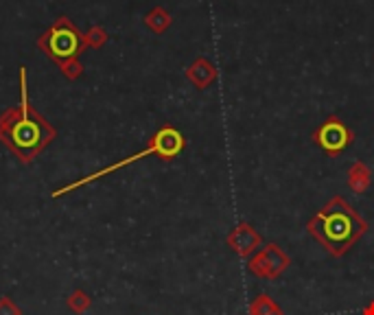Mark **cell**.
Listing matches in <instances>:
<instances>
[{
	"label": "cell",
	"mask_w": 374,
	"mask_h": 315,
	"mask_svg": "<svg viewBox=\"0 0 374 315\" xmlns=\"http://www.w3.org/2000/svg\"><path fill=\"white\" fill-rule=\"evenodd\" d=\"M57 138V129L35 110L29 99L27 68H20V101L0 114V142L22 164H29Z\"/></svg>",
	"instance_id": "obj_1"
},
{
	"label": "cell",
	"mask_w": 374,
	"mask_h": 315,
	"mask_svg": "<svg viewBox=\"0 0 374 315\" xmlns=\"http://www.w3.org/2000/svg\"><path fill=\"white\" fill-rule=\"evenodd\" d=\"M368 221L361 217L342 195H335L311 217L307 232L327 250L331 257L340 259L357 246L368 232Z\"/></svg>",
	"instance_id": "obj_2"
},
{
	"label": "cell",
	"mask_w": 374,
	"mask_h": 315,
	"mask_svg": "<svg viewBox=\"0 0 374 315\" xmlns=\"http://www.w3.org/2000/svg\"><path fill=\"white\" fill-rule=\"evenodd\" d=\"M38 48L51 62H55L62 68L68 62L79 59V55L88 46H86V35L77 29V24L68 16H62L51 24V29H46L38 38Z\"/></svg>",
	"instance_id": "obj_3"
},
{
	"label": "cell",
	"mask_w": 374,
	"mask_h": 315,
	"mask_svg": "<svg viewBox=\"0 0 374 315\" xmlns=\"http://www.w3.org/2000/svg\"><path fill=\"white\" fill-rule=\"evenodd\" d=\"M289 265H292V257L278 243H267L256 254H252L248 261V270L256 278L276 281V278H280L289 270Z\"/></svg>",
	"instance_id": "obj_4"
},
{
	"label": "cell",
	"mask_w": 374,
	"mask_h": 315,
	"mask_svg": "<svg viewBox=\"0 0 374 315\" xmlns=\"http://www.w3.org/2000/svg\"><path fill=\"white\" fill-rule=\"evenodd\" d=\"M353 140H355V131L337 116H329L313 131V142H316L320 149L327 151L331 158H337L346 147H351Z\"/></svg>",
	"instance_id": "obj_5"
},
{
	"label": "cell",
	"mask_w": 374,
	"mask_h": 315,
	"mask_svg": "<svg viewBox=\"0 0 374 315\" xmlns=\"http://www.w3.org/2000/svg\"><path fill=\"white\" fill-rule=\"evenodd\" d=\"M226 243H228V248H230L236 254V257L250 259L252 254H256L263 248V237L256 232V228L252 226V224L241 221V224H236L230 230V235H228Z\"/></svg>",
	"instance_id": "obj_6"
},
{
	"label": "cell",
	"mask_w": 374,
	"mask_h": 315,
	"mask_svg": "<svg viewBox=\"0 0 374 315\" xmlns=\"http://www.w3.org/2000/svg\"><path fill=\"white\" fill-rule=\"evenodd\" d=\"M155 149H158V158L162 162H171L184 151L186 147V138L182 136V131L175 129L173 125H164L160 127L155 134L151 136Z\"/></svg>",
	"instance_id": "obj_7"
},
{
	"label": "cell",
	"mask_w": 374,
	"mask_h": 315,
	"mask_svg": "<svg viewBox=\"0 0 374 315\" xmlns=\"http://www.w3.org/2000/svg\"><path fill=\"white\" fill-rule=\"evenodd\" d=\"M217 77H219V70H217L206 57L195 59V62H192V64L186 68V79H188L195 88H199V90H206Z\"/></svg>",
	"instance_id": "obj_8"
},
{
	"label": "cell",
	"mask_w": 374,
	"mask_h": 315,
	"mask_svg": "<svg viewBox=\"0 0 374 315\" xmlns=\"http://www.w3.org/2000/svg\"><path fill=\"white\" fill-rule=\"evenodd\" d=\"M372 184V171L370 166L366 162H353L351 169H348V188H351L353 193H357V195H361V193H366Z\"/></svg>",
	"instance_id": "obj_9"
},
{
	"label": "cell",
	"mask_w": 374,
	"mask_h": 315,
	"mask_svg": "<svg viewBox=\"0 0 374 315\" xmlns=\"http://www.w3.org/2000/svg\"><path fill=\"white\" fill-rule=\"evenodd\" d=\"M248 315H285V313L274 298H270L267 294H261L250 302Z\"/></svg>",
	"instance_id": "obj_10"
},
{
	"label": "cell",
	"mask_w": 374,
	"mask_h": 315,
	"mask_svg": "<svg viewBox=\"0 0 374 315\" xmlns=\"http://www.w3.org/2000/svg\"><path fill=\"white\" fill-rule=\"evenodd\" d=\"M144 24H147V29H151L153 33H164L173 24V18L164 7H153L149 14L144 16Z\"/></svg>",
	"instance_id": "obj_11"
},
{
	"label": "cell",
	"mask_w": 374,
	"mask_h": 315,
	"mask_svg": "<svg viewBox=\"0 0 374 315\" xmlns=\"http://www.w3.org/2000/svg\"><path fill=\"white\" fill-rule=\"evenodd\" d=\"M66 307L72 311V313H77V315H81V313H86L90 307H92V298L83 292V289H75V292H70L68 294V298H66Z\"/></svg>",
	"instance_id": "obj_12"
},
{
	"label": "cell",
	"mask_w": 374,
	"mask_h": 315,
	"mask_svg": "<svg viewBox=\"0 0 374 315\" xmlns=\"http://www.w3.org/2000/svg\"><path fill=\"white\" fill-rule=\"evenodd\" d=\"M83 35H86V46H88V48H101V46H105V42H107V31H105L103 27H99V24H94V27H90Z\"/></svg>",
	"instance_id": "obj_13"
},
{
	"label": "cell",
	"mask_w": 374,
	"mask_h": 315,
	"mask_svg": "<svg viewBox=\"0 0 374 315\" xmlns=\"http://www.w3.org/2000/svg\"><path fill=\"white\" fill-rule=\"evenodd\" d=\"M59 70H62V75H64L68 81H75V79H79V77L83 75V66H81L79 59H75V62H68L66 66H62Z\"/></svg>",
	"instance_id": "obj_14"
},
{
	"label": "cell",
	"mask_w": 374,
	"mask_h": 315,
	"mask_svg": "<svg viewBox=\"0 0 374 315\" xmlns=\"http://www.w3.org/2000/svg\"><path fill=\"white\" fill-rule=\"evenodd\" d=\"M0 315H22V309L9 296L0 298Z\"/></svg>",
	"instance_id": "obj_15"
},
{
	"label": "cell",
	"mask_w": 374,
	"mask_h": 315,
	"mask_svg": "<svg viewBox=\"0 0 374 315\" xmlns=\"http://www.w3.org/2000/svg\"><path fill=\"white\" fill-rule=\"evenodd\" d=\"M361 315H374V300L368 302V305L364 307V311H361Z\"/></svg>",
	"instance_id": "obj_16"
}]
</instances>
